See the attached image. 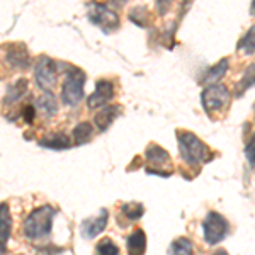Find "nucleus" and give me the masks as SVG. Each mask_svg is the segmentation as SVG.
Wrapping results in <instances>:
<instances>
[{"label":"nucleus","mask_w":255,"mask_h":255,"mask_svg":"<svg viewBox=\"0 0 255 255\" xmlns=\"http://www.w3.org/2000/svg\"><path fill=\"white\" fill-rule=\"evenodd\" d=\"M177 141H179V151H180V158L192 168H199L204 163L211 162L216 157L215 151L209 148L206 143L201 141L191 131H184L179 129L175 133Z\"/></svg>","instance_id":"f257e3e1"},{"label":"nucleus","mask_w":255,"mask_h":255,"mask_svg":"<svg viewBox=\"0 0 255 255\" xmlns=\"http://www.w3.org/2000/svg\"><path fill=\"white\" fill-rule=\"evenodd\" d=\"M230 102H232V94H230L228 87L220 82L208 84L201 92V106L209 118L225 113L230 108Z\"/></svg>","instance_id":"f03ea898"},{"label":"nucleus","mask_w":255,"mask_h":255,"mask_svg":"<svg viewBox=\"0 0 255 255\" xmlns=\"http://www.w3.org/2000/svg\"><path fill=\"white\" fill-rule=\"evenodd\" d=\"M53 218H55V209L51 206H41L31 213L24 221V235L29 240H39L46 238L51 233Z\"/></svg>","instance_id":"7ed1b4c3"},{"label":"nucleus","mask_w":255,"mask_h":255,"mask_svg":"<svg viewBox=\"0 0 255 255\" xmlns=\"http://www.w3.org/2000/svg\"><path fill=\"white\" fill-rule=\"evenodd\" d=\"M84 85H85V73L80 68L72 67L65 79L63 90H61V101L65 106L75 108L84 99Z\"/></svg>","instance_id":"20e7f679"},{"label":"nucleus","mask_w":255,"mask_h":255,"mask_svg":"<svg viewBox=\"0 0 255 255\" xmlns=\"http://www.w3.org/2000/svg\"><path fill=\"white\" fill-rule=\"evenodd\" d=\"M230 223L228 220L216 211H209L203 221V235L208 245H218L228 237Z\"/></svg>","instance_id":"39448f33"},{"label":"nucleus","mask_w":255,"mask_h":255,"mask_svg":"<svg viewBox=\"0 0 255 255\" xmlns=\"http://www.w3.org/2000/svg\"><path fill=\"white\" fill-rule=\"evenodd\" d=\"M87 17L94 26L102 29L106 34H111L119 27V15L114 10L102 5V3H90Z\"/></svg>","instance_id":"423d86ee"},{"label":"nucleus","mask_w":255,"mask_h":255,"mask_svg":"<svg viewBox=\"0 0 255 255\" xmlns=\"http://www.w3.org/2000/svg\"><path fill=\"white\" fill-rule=\"evenodd\" d=\"M34 79L41 90H51L56 84V63L48 56H39L34 65Z\"/></svg>","instance_id":"0eeeda50"},{"label":"nucleus","mask_w":255,"mask_h":255,"mask_svg":"<svg viewBox=\"0 0 255 255\" xmlns=\"http://www.w3.org/2000/svg\"><path fill=\"white\" fill-rule=\"evenodd\" d=\"M145 158L148 160V163H150V167L146 168L148 174H157V175H165L168 177L167 174H163L160 168L163 167H170L172 165V160H170V155H168L167 150H163L162 146L155 145V143H150L148 148L145 150Z\"/></svg>","instance_id":"6e6552de"},{"label":"nucleus","mask_w":255,"mask_h":255,"mask_svg":"<svg viewBox=\"0 0 255 255\" xmlns=\"http://www.w3.org/2000/svg\"><path fill=\"white\" fill-rule=\"evenodd\" d=\"M108 221H109L108 209H101V213H99L97 216L89 218V220H85L84 223H82V235L85 238H89V240H92V238L99 237L104 232L106 226H108Z\"/></svg>","instance_id":"1a4fd4ad"},{"label":"nucleus","mask_w":255,"mask_h":255,"mask_svg":"<svg viewBox=\"0 0 255 255\" xmlns=\"http://www.w3.org/2000/svg\"><path fill=\"white\" fill-rule=\"evenodd\" d=\"M114 97V85L109 80H99L96 84V92L89 97L87 104L90 109L102 108V106L109 104V101Z\"/></svg>","instance_id":"9d476101"},{"label":"nucleus","mask_w":255,"mask_h":255,"mask_svg":"<svg viewBox=\"0 0 255 255\" xmlns=\"http://www.w3.org/2000/svg\"><path fill=\"white\" fill-rule=\"evenodd\" d=\"M5 63L14 70H26L31 65L29 53L24 44H14L5 53Z\"/></svg>","instance_id":"9b49d317"},{"label":"nucleus","mask_w":255,"mask_h":255,"mask_svg":"<svg viewBox=\"0 0 255 255\" xmlns=\"http://www.w3.org/2000/svg\"><path fill=\"white\" fill-rule=\"evenodd\" d=\"M12 235V215L7 203L0 204V254L5 252L9 238Z\"/></svg>","instance_id":"f8f14e48"},{"label":"nucleus","mask_w":255,"mask_h":255,"mask_svg":"<svg viewBox=\"0 0 255 255\" xmlns=\"http://www.w3.org/2000/svg\"><path fill=\"white\" fill-rule=\"evenodd\" d=\"M119 113H121V108L116 104L102 106L101 111H99L96 114V118H94V125H96L99 131H106L114 123V119L119 116Z\"/></svg>","instance_id":"ddd939ff"},{"label":"nucleus","mask_w":255,"mask_h":255,"mask_svg":"<svg viewBox=\"0 0 255 255\" xmlns=\"http://www.w3.org/2000/svg\"><path fill=\"white\" fill-rule=\"evenodd\" d=\"M228 61H230L228 58H223L213 65V67H209L206 72L203 73V77H201V84L208 85V84L220 82L226 75V72H228Z\"/></svg>","instance_id":"4468645a"},{"label":"nucleus","mask_w":255,"mask_h":255,"mask_svg":"<svg viewBox=\"0 0 255 255\" xmlns=\"http://www.w3.org/2000/svg\"><path fill=\"white\" fill-rule=\"evenodd\" d=\"M252 87H255V63L249 65V67L245 68L242 79L238 80V84L235 85V92H233V96H235L237 99L242 97L247 90L252 89Z\"/></svg>","instance_id":"2eb2a0df"},{"label":"nucleus","mask_w":255,"mask_h":255,"mask_svg":"<svg viewBox=\"0 0 255 255\" xmlns=\"http://www.w3.org/2000/svg\"><path fill=\"white\" fill-rule=\"evenodd\" d=\"M39 145L49 150H67L70 146V138L65 133H51L39 139Z\"/></svg>","instance_id":"dca6fc26"},{"label":"nucleus","mask_w":255,"mask_h":255,"mask_svg":"<svg viewBox=\"0 0 255 255\" xmlns=\"http://www.w3.org/2000/svg\"><path fill=\"white\" fill-rule=\"evenodd\" d=\"M126 247H128V252L129 254H145L146 252V235L143 230H134L133 233L129 235L126 242Z\"/></svg>","instance_id":"f3484780"},{"label":"nucleus","mask_w":255,"mask_h":255,"mask_svg":"<svg viewBox=\"0 0 255 255\" xmlns=\"http://www.w3.org/2000/svg\"><path fill=\"white\" fill-rule=\"evenodd\" d=\"M36 108L39 111H43L46 116H55L56 111H58V106H56V97L51 94V90H44L43 96L38 99Z\"/></svg>","instance_id":"a211bd4d"},{"label":"nucleus","mask_w":255,"mask_h":255,"mask_svg":"<svg viewBox=\"0 0 255 255\" xmlns=\"http://www.w3.org/2000/svg\"><path fill=\"white\" fill-rule=\"evenodd\" d=\"M26 92H27V80L20 79V80L15 82L12 87H9V90H7V96H5V99H3V102H5L7 106L14 104V102L20 101V99L26 96Z\"/></svg>","instance_id":"6ab92c4d"},{"label":"nucleus","mask_w":255,"mask_h":255,"mask_svg":"<svg viewBox=\"0 0 255 255\" xmlns=\"http://www.w3.org/2000/svg\"><path fill=\"white\" fill-rule=\"evenodd\" d=\"M237 49L245 56L254 55L255 53V26H252L244 36H242V39L238 41V44H237Z\"/></svg>","instance_id":"aec40b11"},{"label":"nucleus","mask_w":255,"mask_h":255,"mask_svg":"<svg viewBox=\"0 0 255 255\" xmlns=\"http://www.w3.org/2000/svg\"><path fill=\"white\" fill-rule=\"evenodd\" d=\"M92 134H94L92 125H89V123H80V125H77L75 129H73V141H75L77 145H85L87 141H90Z\"/></svg>","instance_id":"412c9836"},{"label":"nucleus","mask_w":255,"mask_h":255,"mask_svg":"<svg viewBox=\"0 0 255 255\" xmlns=\"http://www.w3.org/2000/svg\"><path fill=\"white\" fill-rule=\"evenodd\" d=\"M194 247H192V242L189 238H177V240L172 242V245L168 247V254H180V255H187V254H192Z\"/></svg>","instance_id":"4be33fe9"},{"label":"nucleus","mask_w":255,"mask_h":255,"mask_svg":"<svg viewBox=\"0 0 255 255\" xmlns=\"http://www.w3.org/2000/svg\"><path fill=\"white\" fill-rule=\"evenodd\" d=\"M121 211L129 221H136L143 216L145 208H143V204H139V203H128L121 208Z\"/></svg>","instance_id":"5701e85b"},{"label":"nucleus","mask_w":255,"mask_h":255,"mask_svg":"<svg viewBox=\"0 0 255 255\" xmlns=\"http://www.w3.org/2000/svg\"><path fill=\"white\" fill-rule=\"evenodd\" d=\"M129 19L133 20L134 24L145 27V22H148V12L145 7H134L133 10L129 12Z\"/></svg>","instance_id":"b1692460"},{"label":"nucleus","mask_w":255,"mask_h":255,"mask_svg":"<svg viewBox=\"0 0 255 255\" xmlns=\"http://www.w3.org/2000/svg\"><path fill=\"white\" fill-rule=\"evenodd\" d=\"M97 254H102V255H106V254L118 255L119 254V249H118V245L114 244L113 240L106 238V240H102V242H99V244H97Z\"/></svg>","instance_id":"393cba45"},{"label":"nucleus","mask_w":255,"mask_h":255,"mask_svg":"<svg viewBox=\"0 0 255 255\" xmlns=\"http://www.w3.org/2000/svg\"><path fill=\"white\" fill-rule=\"evenodd\" d=\"M244 151H245V158H247V162H249L250 168H255V134H252L249 141H247Z\"/></svg>","instance_id":"a878e982"},{"label":"nucleus","mask_w":255,"mask_h":255,"mask_svg":"<svg viewBox=\"0 0 255 255\" xmlns=\"http://www.w3.org/2000/svg\"><path fill=\"white\" fill-rule=\"evenodd\" d=\"M155 3H157L158 14H160V15H163V14H167V10H168V9H170L172 0H155Z\"/></svg>","instance_id":"bb28decb"},{"label":"nucleus","mask_w":255,"mask_h":255,"mask_svg":"<svg viewBox=\"0 0 255 255\" xmlns=\"http://www.w3.org/2000/svg\"><path fill=\"white\" fill-rule=\"evenodd\" d=\"M34 106H27L26 109H24V119H26V123H32V119H34Z\"/></svg>","instance_id":"cd10ccee"},{"label":"nucleus","mask_w":255,"mask_h":255,"mask_svg":"<svg viewBox=\"0 0 255 255\" xmlns=\"http://www.w3.org/2000/svg\"><path fill=\"white\" fill-rule=\"evenodd\" d=\"M250 14L255 15V0H252V5H250Z\"/></svg>","instance_id":"c85d7f7f"},{"label":"nucleus","mask_w":255,"mask_h":255,"mask_svg":"<svg viewBox=\"0 0 255 255\" xmlns=\"http://www.w3.org/2000/svg\"><path fill=\"white\" fill-rule=\"evenodd\" d=\"M126 2H128V0H114V3H116V5H125Z\"/></svg>","instance_id":"c756f323"},{"label":"nucleus","mask_w":255,"mask_h":255,"mask_svg":"<svg viewBox=\"0 0 255 255\" xmlns=\"http://www.w3.org/2000/svg\"><path fill=\"white\" fill-rule=\"evenodd\" d=\"M184 2H189V0H184Z\"/></svg>","instance_id":"7c9ffc66"},{"label":"nucleus","mask_w":255,"mask_h":255,"mask_svg":"<svg viewBox=\"0 0 255 255\" xmlns=\"http://www.w3.org/2000/svg\"><path fill=\"white\" fill-rule=\"evenodd\" d=\"M254 109H255V108H254Z\"/></svg>","instance_id":"2f4dec72"}]
</instances>
